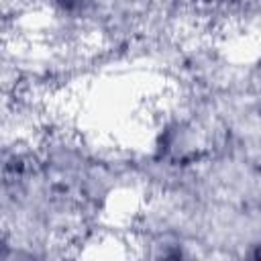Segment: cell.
Segmentation results:
<instances>
[{
    "instance_id": "cell-1",
    "label": "cell",
    "mask_w": 261,
    "mask_h": 261,
    "mask_svg": "<svg viewBox=\"0 0 261 261\" xmlns=\"http://www.w3.org/2000/svg\"><path fill=\"white\" fill-rule=\"evenodd\" d=\"M51 2L59 8H63V10H75L84 4V0H51Z\"/></svg>"
}]
</instances>
